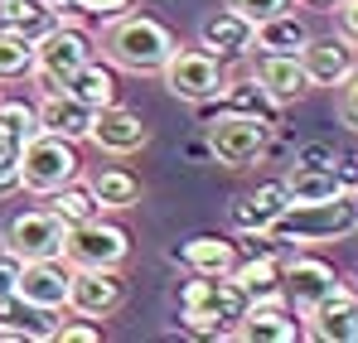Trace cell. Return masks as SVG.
I'll use <instances>...</instances> for the list:
<instances>
[{"label": "cell", "mask_w": 358, "mask_h": 343, "mask_svg": "<svg viewBox=\"0 0 358 343\" xmlns=\"http://www.w3.org/2000/svg\"><path fill=\"white\" fill-rule=\"evenodd\" d=\"M247 295L233 276H194L179 286V329L194 339H233Z\"/></svg>", "instance_id": "cell-1"}, {"label": "cell", "mask_w": 358, "mask_h": 343, "mask_svg": "<svg viewBox=\"0 0 358 343\" xmlns=\"http://www.w3.org/2000/svg\"><path fill=\"white\" fill-rule=\"evenodd\" d=\"M175 34L155 20V15H117L112 20V29L102 34V54L112 68L121 73H136V78H145V73H160L165 68V58L175 54Z\"/></svg>", "instance_id": "cell-2"}, {"label": "cell", "mask_w": 358, "mask_h": 343, "mask_svg": "<svg viewBox=\"0 0 358 343\" xmlns=\"http://www.w3.org/2000/svg\"><path fill=\"white\" fill-rule=\"evenodd\" d=\"M354 228H358V213L349 203V194H339V198H315V203H286L281 218L266 232L276 242L305 251V247H329V242L349 237Z\"/></svg>", "instance_id": "cell-3"}, {"label": "cell", "mask_w": 358, "mask_h": 343, "mask_svg": "<svg viewBox=\"0 0 358 343\" xmlns=\"http://www.w3.org/2000/svg\"><path fill=\"white\" fill-rule=\"evenodd\" d=\"M203 140H208V155H213V165H223V170H252L266 150H271V121H262V116H247V112H228V107H218V116L203 112Z\"/></svg>", "instance_id": "cell-4"}, {"label": "cell", "mask_w": 358, "mask_h": 343, "mask_svg": "<svg viewBox=\"0 0 358 343\" xmlns=\"http://www.w3.org/2000/svg\"><path fill=\"white\" fill-rule=\"evenodd\" d=\"M83 179V160H78V140H63L49 131H34L20 150V189L29 194H54L63 184Z\"/></svg>", "instance_id": "cell-5"}, {"label": "cell", "mask_w": 358, "mask_h": 343, "mask_svg": "<svg viewBox=\"0 0 358 343\" xmlns=\"http://www.w3.org/2000/svg\"><path fill=\"white\" fill-rule=\"evenodd\" d=\"M92 63V39L83 34V24H54L44 39H34V68L29 78L39 82V92H63V82Z\"/></svg>", "instance_id": "cell-6"}, {"label": "cell", "mask_w": 358, "mask_h": 343, "mask_svg": "<svg viewBox=\"0 0 358 343\" xmlns=\"http://www.w3.org/2000/svg\"><path fill=\"white\" fill-rule=\"evenodd\" d=\"M160 82L170 87V97L179 102H194V107H208L218 102L228 73H223V58H213L208 49H175L160 68Z\"/></svg>", "instance_id": "cell-7"}, {"label": "cell", "mask_w": 358, "mask_h": 343, "mask_svg": "<svg viewBox=\"0 0 358 343\" xmlns=\"http://www.w3.org/2000/svg\"><path fill=\"white\" fill-rule=\"evenodd\" d=\"M63 237H68L63 218H54L49 208H24V213H15L5 223L0 247L15 261H54V256H63Z\"/></svg>", "instance_id": "cell-8"}, {"label": "cell", "mask_w": 358, "mask_h": 343, "mask_svg": "<svg viewBox=\"0 0 358 343\" xmlns=\"http://www.w3.org/2000/svg\"><path fill=\"white\" fill-rule=\"evenodd\" d=\"M126 305V276L121 266H73L68 271V300L63 309L83 314V319H107Z\"/></svg>", "instance_id": "cell-9"}, {"label": "cell", "mask_w": 358, "mask_h": 343, "mask_svg": "<svg viewBox=\"0 0 358 343\" xmlns=\"http://www.w3.org/2000/svg\"><path fill=\"white\" fill-rule=\"evenodd\" d=\"M126 256H131L126 228L102 223V218L78 223V228H68V237H63V261L68 266H126Z\"/></svg>", "instance_id": "cell-10"}, {"label": "cell", "mask_w": 358, "mask_h": 343, "mask_svg": "<svg viewBox=\"0 0 358 343\" xmlns=\"http://www.w3.org/2000/svg\"><path fill=\"white\" fill-rule=\"evenodd\" d=\"M300 68L310 78V87H339L349 73L358 68V44L349 34H310L300 49Z\"/></svg>", "instance_id": "cell-11"}, {"label": "cell", "mask_w": 358, "mask_h": 343, "mask_svg": "<svg viewBox=\"0 0 358 343\" xmlns=\"http://www.w3.org/2000/svg\"><path fill=\"white\" fill-rule=\"evenodd\" d=\"M305 334L320 343H358V295L349 286H334L320 305H310L300 314Z\"/></svg>", "instance_id": "cell-12"}, {"label": "cell", "mask_w": 358, "mask_h": 343, "mask_svg": "<svg viewBox=\"0 0 358 343\" xmlns=\"http://www.w3.org/2000/svg\"><path fill=\"white\" fill-rule=\"evenodd\" d=\"M334 286H339V276H334V266L320 261V256L291 251V256L281 261V290H286V305H291L296 314H305L310 305H320Z\"/></svg>", "instance_id": "cell-13"}, {"label": "cell", "mask_w": 358, "mask_h": 343, "mask_svg": "<svg viewBox=\"0 0 358 343\" xmlns=\"http://www.w3.org/2000/svg\"><path fill=\"white\" fill-rule=\"evenodd\" d=\"M87 140H92L102 155H136V150H145L150 131H145V121L131 112V107L112 102V107H97V112H92Z\"/></svg>", "instance_id": "cell-14"}, {"label": "cell", "mask_w": 358, "mask_h": 343, "mask_svg": "<svg viewBox=\"0 0 358 343\" xmlns=\"http://www.w3.org/2000/svg\"><path fill=\"white\" fill-rule=\"evenodd\" d=\"M68 261L54 256V261H20V276H15V295L24 300V305H34V309H63V300H68Z\"/></svg>", "instance_id": "cell-15"}, {"label": "cell", "mask_w": 358, "mask_h": 343, "mask_svg": "<svg viewBox=\"0 0 358 343\" xmlns=\"http://www.w3.org/2000/svg\"><path fill=\"white\" fill-rule=\"evenodd\" d=\"M291 203V194H286V179H271V184H257L252 194H242L233 198V208H228V223L233 232H266L276 218H281V208Z\"/></svg>", "instance_id": "cell-16"}, {"label": "cell", "mask_w": 358, "mask_h": 343, "mask_svg": "<svg viewBox=\"0 0 358 343\" xmlns=\"http://www.w3.org/2000/svg\"><path fill=\"white\" fill-rule=\"evenodd\" d=\"M170 261H179L189 276H233V266H238V242L203 232V237H189L184 247H175Z\"/></svg>", "instance_id": "cell-17"}, {"label": "cell", "mask_w": 358, "mask_h": 343, "mask_svg": "<svg viewBox=\"0 0 358 343\" xmlns=\"http://www.w3.org/2000/svg\"><path fill=\"white\" fill-rule=\"evenodd\" d=\"M305 329L300 319L291 314V305H247L233 329V339L242 343H296Z\"/></svg>", "instance_id": "cell-18"}, {"label": "cell", "mask_w": 358, "mask_h": 343, "mask_svg": "<svg viewBox=\"0 0 358 343\" xmlns=\"http://www.w3.org/2000/svg\"><path fill=\"white\" fill-rule=\"evenodd\" d=\"M199 49H208L213 58H242L252 54V20L238 10H213L203 24H199Z\"/></svg>", "instance_id": "cell-19"}, {"label": "cell", "mask_w": 358, "mask_h": 343, "mask_svg": "<svg viewBox=\"0 0 358 343\" xmlns=\"http://www.w3.org/2000/svg\"><path fill=\"white\" fill-rule=\"evenodd\" d=\"M252 78L286 107V102H300L305 92H310V78H305V68H300V54H262L252 63Z\"/></svg>", "instance_id": "cell-20"}, {"label": "cell", "mask_w": 358, "mask_h": 343, "mask_svg": "<svg viewBox=\"0 0 358 343\" xmlns=\"http://www.w3.org/2000/svg\"><path fill=\"white\" fill-rule=\"evenodd\" d=\"M233 281H238V290L247 295V305H286L281 261H276V256H238Z\"/></svg>", "instance_id": "cell-21"}, {"label": "cell", "mask_w": 358, "mask_h": 343, "mask_svg": "<svg viewBox=\"0 0 358 343\" xmlns=\"http://www.w3.org/2000/svg\"><path fill=\"white\" fill-rule=\"evenodd\" d=\"M34 116H39V131L63 136V140H87V126H92V107H83L68 92H44V102L34 107Z\"/></svg>", "instance_id": "cell-22"}, {"label": "cell", "mask_w": 358, "mask_h": 343, "mask_svg": "<svg viewBox=\"0 0 358 343\" xmlns=\"http://www.w3.org/2000/svg\"><path fill=\"white\" fill-rule=\"evenodd\" d=\"M49 319V309H34V305H24L15 290L10 295H0V339L5 343H49L54 339V324H44Z\"/></svg>", "instance_id": "cell-23"}, {"label": "cell", "mask_w": 358, "mask_h": 343, "mask_svg": "<svg viewBox=\"0 0 358 343\" xmlns=\"http://www.w3.org/2000/svg\"><path fill=\"white\" fill-rule=\"evenodd\" d=\"M305 39H310V24L300 15H291V10L252 24V49H262V54H300Z\"/></svg>", "instance_id": "cell-24"}, {"label": "cell", "mask_w": 358, "mask_h": 343, "mask_svg": "<svg viewBox=\"0 0 358 343\" xmlns=\"http://www.w3.org/2000/svg\"><path fill=\"white\" fill-rule=\"evenodd\" d=\"M87 194L97 198V208L107 213H121V208H136L141 203V179L121 165H102L97 174H87Z\"/></svg>", "instance_id": "cell-25"}, {"label": "cell", "mask_w": 358, "mask_h": 343, "mask_svg": "<svg viewBox=\"0 0 358 343\" xmlns=\"http://www.w3.org/2000/svg\"><path fill=\"white\" fill-rule=\"evenodd\" d=\"M218 107H228V112H247V116H262V121H281V102L247 73V78H228L223 82V92H218Z\"/></svg>", "instance_id": "cell-26"}, {"label": "cell", "mask_w": 358, "mask_h": 343, "mask_svg": "<svg viewBox=\"0 0 358 343\" xmlns=\"http://www.w3.org/2000/svg\"><path fill=\"white\" fill-rule=\"evenodd\" d=\"M63 92L78 97V102L92 107V112H97V107H112V102H117V73H112V63H97V58H92V63H83V68L63 82Z\"/></svg>", "instance_id": "cell-27"}, {"label": "cell", "mask_w": 358, "mask_h": 343, "mask_svg": "<svg viewBox=\"0 0 358 343\" xmlns=\"http://www.w3.org/2000/svg\"><path fill=\"white\" fill-rule=\"evenodd\" d=\"M0 24L24 34V39H44L59 24V5H49V0H0Z\"/></svg>", "instance_id": "cell-28"}, {"label": "cell", "mask_w": 358, "mask_h": 343, "mask_svg": "<svg viewBox=\"0 0 358 343\" xmlns=\"http://www.w3.org/2000/svg\"><path fill=\"white\" fill-rule=\"evenodd\" d=\"M49 198V213L54 218H63L68 228H78V223H92V218H102V208H97V198L87 194V184H63V189H54V194H44Z\"/></svg>", "instance_id": "cell-29"}, {"label": "cell", "mask_w": 358, "mask_h": 343, "mask_svg": "<svg viewBox=\"0 0 358 343\" xmlns=\"http://www.w3.org/2000/svg\"><path fill=\"white\" fill-rule=\"evenodd\" d=\"M286 194H291V203H315V198H339L344 194V184H339V174L334 165L329 170H291L286 174Z\"/></svg>", "instance_id": "cell-30"}, {"label": "cell", "mask_w": 358, "mask_h": 343, "mask_svg": "<svg viewBox=\"0 0 358 343\" xmlns=\"http://www.w3.org/2000/svg\"><path fill=\"white\" fill-rule=\"evenodd\" d=\"M34 131H39L34 107H24V102H0V155H20Z\"/></svg>", "instance_id": "cell-31"}, {"label": "cell", "mask_w": 358, "mask_h": 343, "mask_svg": "<svg viewBox=\"0 0 358 343\" xmlns=\"http://www.w3.org/2000/svg\"><path fill=\"white\" fill-rule=\"evenodd\" d=\"M29 68H34V39H24V34L0 24V82L29 78Z\"/></svg>", "instance_id": "cell-32"}, {"label": "cell", "mask_w": 358, "mask_h": 343, "mask_svg": "<svg viewBox=\"0 0 358 343\" xmlns=\"http://www.w3.org/2000/svg\"><path fill=\"white\" fill-rule=\"evenodd\" d=\"M291 165H300V170H329V165H339V150L329 140H300Z\"/></svg>", "instance_id": "cell-33"}, {"label": "cell", "mask_w": 358, "mask_h": 343, "mask_svg": "<svg viewBox=\"0 0 358 343\" xmlns=\"http://www.w3.org/2000/svg\"><path fill=\"white\" fill-rule=\"evenodd\" d=\"M63 5H73L83 20H102V24H112L117 15L131 10V0H63Z\"/></svg>", "instance_id": "cell-34"}, {"label": "cell", "mask_w": 358, "mask_h": 343, "mask_svg": "<svg viewBox=\"0 0 358 343\" xmlns=\"http://www.w3.org/2000/svg\"><path fill=\"white\" fill-rule=\"evenodd\" d=\"M54 343H102V324L78 314L73 324H54Z\"/></svg>", "instance_id": "cell-35"}, {"label": "cell", "mask_w": 358, "mask_h": 343, "mask_svg": "<svg viewBox=\"0 0 358 343\" xmlns=\"http://www.w3.org/2000/svg\"><path fill=\"white\" fill-rule=\"evenodd\" d=\"M339 121H344L349 131H358V68L339 82Z\"/></svg>", "instance_id": "cell-36"}, {"label": "cell", "mask_w": 358, "mask_h": 343, "mask_svg": "<svg viewBox=\"0 0 358 343\" xmlns=\"http://www.w3.org/2000/svg\"><path fill=\"white\" fill-rule=\"evenodd\" d=\"M228 10H238V15H247L257 24V20H271V15L291 10V0H228Z\"/></svg>", "instance_id": "cell-37"}, {"label": "cell", "mask_w": 358, "mask_h": 343, "mask_svg": "<svg viewBox=\"0 0 358 343\" xmlns=\"http://www.w3.org/2000/svg\"><path fill=\"white\" fill-rule=\"evenodd\" d=\"M20 194V155H0V198Z\"/></svg>", "instance_id": "cell-38"}, {"label": "cell", "mask_w": 358, "mask_h": 343, "mask_svg": "<svg viewBox=\"0 0 358 343\" xmlns=\"http://www.w3.org/2000/svg\"><path fill=\"white\" fill-rule=\"evenodd\" d=\"M339 24H344L339 34H349L358 44V0H339Z\"/></svg>", "instance_id": "cell-39"}, {"label": "cell", "mask_w": 358, "mask_h": 343, "mask_svg": "<svg viewBox=\"0 0 358 343\" xmlns=\"http://www.w3.org/2000/svg\"><path fill=\"white\" fill-rule=\"evenodd\" d=\"M15 276H20V261H15L10 251H0V295L15 290Z\"/></svg>", "instance_id": "cell-40"}, {"label": "cell", "mask_w": 358, "mask_h": 343, "mask_svg": "<svg viewBox=\"0 0 358 343\" xmlns=\"http://www.w3.org/2000/svg\"><path fill=\"white\" fill-rule=\"evenodd\" d=\"M334 174H339L344 194H354V189H358V155H349V160H339V165H334Z\"/></svg>", "instance_id": "cell-41"}, {"label": "cell", "mask_w": 358, "mask_h": 343, "mask_svg": "<svg viewBox=\"0 0 358 343\" xmlns=\"http://www.w3.org/2000/svg\"><path fill=\"white\" fill-rule=\"evenodd\" d=\"M184 155H189V160H199V165H203V160H213V155H208V140H203V131H199V136L184 145Z\"/></svg>", "instance_id": "cell-42"}, {"label": "cell", "mask_w": 358, "mask_h": 343, "mask_svg": "<svg viewBox=\"0 0 358 343\" xmlns=\"http://www.w3.org/2000/svg\"><path fill=\"white\" fill-rule=\"evenodd\" d=\"M305 5H339V0H305Z\"/></svg>", "instance_id": "cell-43"}, {"label": "cell", "mask_w": 358, "mask_h": 343, "mask_svg": "<svg viewBox=\"0 0 358 343\" xmlns=\"http://www.w3.org/2000/svg\"><path fill=\"white\" fill-rule=\"evenodd\" d=\"M349 203H354V213H358V189H354V194H349Z\"/></svg>", "instance_id": "cell-44"}, {"label": "cell", "mask_w": 358, "mask_h": 343, "mask_svg": "<svg viewBox=\"0 0 358 343\" xmlns=\"http://www.w3.org/2000/svg\"><path fill=\"white\" fill-rule=\"evenodd\" d=\"M49 5H63V0H49Z\"/></svg>", "instance_id": "cell-45"}, {"label": "cell", "mask_w": 358, "mask_h": 343, "mask_svg": "<svg viewBox=\"0 0 358 343\" xmlns=\"http://www.w3.org/2000/svg\"><path fill=\"white\" fill-rule=\"evenodd\" d=\"M354 295H358V286H354Z\"/></svg>", "instance_id": "cell-46"}]
</instances>
